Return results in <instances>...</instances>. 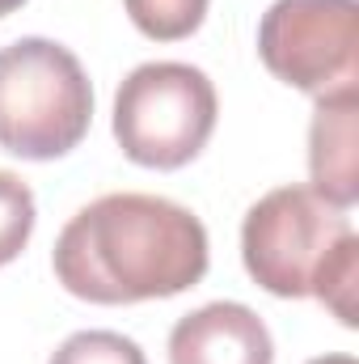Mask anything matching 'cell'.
Here are the masks:
<instances>
[{
	"label": "cell",
	"instance_id": "1",
	"mask_svg": "<svg viewBox=\"0 0 359 364\" xmlns=\"http://www.w3.org/2000/svg\"><path fill=\"white\" fill-rule=\"evenodd\" d=\"M203 220L165 195L114 191L81 208L55 242V279L93 305L161 301L207 275Z\"/></svg>",
	"mask_w": 359,
	"mask_h": 364
},
{
	"label": "cell",
	"instance_id": "2",
	"mask_svg": "<svg viewBox=\"0 0 359 364\" xmlns=\"http://www.w3.org/2000/svg\"><path fill=\"white\" fill-rule=\"evenodd\" d=\"M241 259L270 296H317L343 326H355L359 237L347 212L313 186H275L245 212Z\"/></svg>",
	"mask_w": 359,
	"mask_h": 364
},
{
	"label": "cell",
	"instance_id": "3",
	"mask_svg": "<svg viewBox=\"0 0 359 364\" xmlns=\"http://www.w3.org/2000/svg\"><path fill=\"white\" fill-rule=\"evenodd\" d=\"M93 123V85L81 60L55 38L0 47V149L26 161L72 153Z\"/></svg>",
	"mask_w": 359,
	"mask_h": 364
},
{
	"label": "cell",
	"instance_id": "4",
	"mask_svg": "<svg viewBox=\"0 0 359 364\" xmlns=\"http://www.w3.org/2000/svg\"><path fill=\"white\" fill-rule=\"evenodd\" d=\"M216 110V85L203 68L153 60L131 68L114 93V140L136 166L178 170L211 140Z\"/></svg>",
	"mask_w": 359,
	"mask_h": 364
},
{
	"label": "cell",
	"instance_id": "5",
	"mask_svg": "<svg viewBox=\"0 0 359 364\" xmlns=\"http://www.w3.org/2000/svg\"><path fill=\"white\" fill-rule=\"evenodd\" d=\"M258 55L270 77L300 93L351 90L359 73V4L275 0L258 21Z\"/></svg>",
	"mask_w": 359,
	"mask_h": 364
},
{
	"label": "cell",
	"instance_id": "6",
	"mask_svg": "<svg viewBox=\"0 0 359 364\" xmlns=\"http://www.w3.org/2000/svg\"><path fill=\"white\" fill-rule=\"evenodd\" d=\"M170 364H275V343L250 305L211 301L174 322Z\"/></svg>",
	"mask_w": 359,
	"mask_h": 364
},
{
	"label": "cell",
	"instance_id": "7",
	"mask_svg": "<svg viewBox=\"0 0 359 364\" xmlns=\"http://www.w3.org/2000/svg\"><path fill=\"white\" fill-rule=\"evenodd\" d=\"M309 174L313 191L334 208H355L359 170H355V85L317 97L309 123Z\"/></svg>",
	"mask_w": 359,
	"mask_h": 364
},
{
	"label": "cell",
	"instance_id": "8",
	"mask_svg": "<svg viewBox=\"0 0 359 364\" xmlns=\"http://www.w3.org/2000/svg\"><path fill=\"white\" fill-rule=\"evenodd\" d=\"M207 4L211 0H123L131 26L153 38V43H178L190 38L203 17H207Z\"/></svg>",
	"mask_w": 359,
	"mask_h": 364
},
{
	"label": "cell",
	"instance_id": "9",
	"mask_svg": "<svg viewBox=\"0 0 359 364\" xmlns=\"http://www.w3.org/2000/svg\"><path fill=\"white\" fill-rule=\"evenodd\" d=\"M34 191L17 174L0 170V267L13 263L34 233Z\"/></svg>",
	"mask_w": 359,
	"mask_h": 364
},
{
	"label": "cell",
	"instance_id": "10",
	"mask_svg": "<svg viewBox=\"0 0 359 364\" xmlns=\"http://www.w3.org/2000/svg\"><path fill=\"white\" fill-rule=\"evenodd\" d=\"M51 364H148L140 343L118 331H77L60 343Z\"/></svg>",
	"mask_w": 359,
	"mask_h": 364
},
{
	"label": "cell",
	"instance_id": "11",
	"mask_svg": "<svg viewBox=\"0 0 359 364\" xmlns=\"http://www.w3.org/2000/svg\"><path fill=\"white\" fill-rule=\"evenodd\" d=\"M309 364H355V356H347V352H334V356H317V360Z\"/></svg>",
	"mask_w": 359,
	"mask_h": 364
},
{
	"label": "cell",
	"instance_id": "12",
	"mask_svg": "<svg viewBox=\"0 0 359 364\" xmlns=\"http://www.w3.org/2000/svg\"><path fill=\"white\" fill-rule=\"evenodd\" d=\"M21 4H26V0H0V17H9V13L21 9Z\"/></svg>",
	"mask_w": 359,
	"mask_h": 364
}]
</instances>
